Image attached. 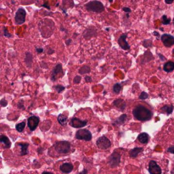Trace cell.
<instances>
[{
    "mask_svg": "<svg viewBox=\"0 0 174 174\" xmlns=\"http://www.w3.org/2000/svg\"><path fill=\"white\" fill-rule=\"evenodd\" d=\"M133 115H134V118L139 122L150 121L153 116L152 111L143 105H136L133 110Z\"/></svg>",
    "mask_w": 174,
    "mask_h": 174,
    "instance_id": "1",
    "label": "cell"
},
{
    "mask_svg": "<svg viewBox=\"0 0 174 174\" xmlns=\"http://www.w3.org/2000/svg\"><path fill=\"white\" fill-rule=\"evenodd\" d=\"M85 7L87 10L94 13H101L105 10L104 4H102L100 1H97V0L90 1L89 3H87L85 4Z\"/></svg>",
    "mask_w": 174,
    "mask_h": 174,
    "instance_id": "2",
    "label": "cell"
},
{
    "mask_svg": "<svg viewBox=\"0 0 174 174\" xmlns=\"http://www.w3.org/2000/svg\"><path fill=\"white\" fill-rule=\"evenodd\" d=\"M54 148L59 154H67L71 150V144L68 141H59L54 144Z\"/></svg>",
    "mask_w": 174,
    "mask_h": 174,
    "instance_id": "3",
    "label": "cell"
},
{
    "mask_svg": "<svg viewBox=\"0 0 174 174\" xmlns=\"http://www.w3.org/2000/svg\"><path fill=\"white\" fill-rule=\"evenodd\" d=\"M121 154L118 153L117 151H114L112 154L110 155L108 158V164L110 167L115 168L120 165L121 163Z\"/></svg>",
    "mask_w": 174,
    "mask_h": 174,
    "instance_id": "4",
    "label": "cell"
},
{
    "mask_svg": "<svg viewBox=\"0 0 174 174\" xmlns=\"http://www.w3.org/2000/svg\"><path fill=\"white\" fill-rule=\"evenodd\" d=\"M92 134L88 129H79L76 133V138L79 140L90 141L92 139Z\"/></svg>",
    "mask_w": 174,
    "mask_h": 174,
    "instance_id": "5",
    "label": "cell"
},
{
    "mask_svg": "<svg viewBox=\"0 0 174 174\" xmlns=\"http://www.w3.org/2000/svg\"><path fill=\"white\" fill-rule=\"evenodd\" d=\"M96 145L101 150H107L111 146V142L106 136H101L97 139Z\"/></svg>",
    "mask_w": 174,
    "mask_h": 174,
    "instance_id": "6",
    "label": "cell"
},
{
    "mask_svg": "<svg viewBox=\"0 0 174 174\" xmlns=\"http://www.w3.org/2000/svg\"><path fill=\"white\" fill-rule=\"evenodd\" d=\"M26 11L23 8L18 9V10L16 13L15 16V22L16 25L24 24L26 21Z\"/></svg>",
    "mask_w": 174,
    "mask_h": 174,
    "instance_id": "7",
    "label": "cell"
},
{
    "mask_svg": "<svg viewBox=\"0 0 174 174\" xmlns=\"http://www.w3.org/2000/svg\"><path fill=\"white\" fill-rule=\"evenodd\" d=\"M63 74H64V71H63V69H62L61 64H57V65H55V67H54V69L53 70L51 80H52L53 82L56 81L57 79H59V78L63 77Z\"/></svg>",
    "mask_w": 174,
    "mask_h": 174,
    "instance_id": "8",
    "label": "cell"
},
{
    "mask_svg": "<svg viewBox=\"0 0 174 174\" xmlns=\"http://www.w3.org/2000/svg\"><path fill=\"white\" fill-rule=\"evenodd\" d=\"M161 40L166 48H170L172 45H174V37L170 34H167V33L162 34L161 37Z\"/></svg>",
    "mask_w": 174,
    "mask_h": 174,
    "instance_id": "9",
    "label": "cell"
},
{
    "mask_svg": "<svg viewBox=\"0 0 174 174\" xmlns=\"http://www.w3.org/2000/svg\"><path fill=\"white\" fill-rule=\"evenodd\" d=\"M40 119L38 117L36 116H32L27 119V126H28L29 129L31 131H34L39 125Z\"/></svg>",
    "mask_w": 174,
    "mask_h": 174,
    "instance_id": "10",
    "label": "cell"
},
{
    "mask_svg": "<svg viewBox=\"0 0 174 174\" xmlns=\"http://www.w3.org/2000/svg\"><path fill=\"white\" fill-rule=\"evenodd\" d=\"M148 170L150 174H162V171L161 166L157 164L155 161H150L149 162V167Z\"/></svg>",
    "mask_w": 174,
    "mask_h": 174,
    "instance_id": "11",
    "label": "cell"
},
{
    "mask_svg": "<svg viewBox=\"0 0 174 174\" xmlns=\"http://www.w3.org/2000/svg\"><path fill=\"white\" fill-rule=\"evenodd\" d=\"M88 124V121L86 120H81V119H78L77 117H72L71 119V122H70V125L71 126L74 128H82L83 127H85Z\"/></svg>",
    "mask_w": 174,
    "mask_h": 174,
    "instance_id": "12",
    "label": "cell"
},
{
    "mask_svg": "<svg viewBox=\"0 0 174 174\" xmlns=\"http://www.w3.org/2000/svg\"><path fill=\"white\" fill-rule=\"evenodd\" d=\"M127 37V33H124V34L121 35L120 37L118 38V44L124 50H128L130 49L129 44L127 43V41L126 40Z\"/></svg>",
    "mask_w": 174,
    "mask_h": 174,
    "instance_id": "13",
    "label": "cell"
},
{
    "mask_svg": "<svg viewBox=\"0 0 174 174\" xmlns=\"http://www.w3.org/2000/svg\"><path fill=\"white\" fill-rule=\"evenodd\" d=\"M60 170L62 172H64V173H70L73 170V165L71 163H70V162L63 163L61 166V167H60Z\"/></svg>",
    "mask_w": 174,
    "mask_h": 174,
    "instance_id": "14",
    "label": "cell"
},
{
    "mask_svg": "<svg viewBox=\"0 0 174 174\" xmlns=\"http://www.w3.org/2000/svg\"><path fill=\"white\" fill-rule=\"evenodd\" d=\"M113 105L114 106H116V108H117L119 110H122V111H123V110L126 109V106H127L126 103L122 100V99H116V100L113 102Z\"/></svg>",
    "mask_w": 174,
    "mask_h": 174,
    "instance_id": "15",
    "label": "cell"
},
{
    "mask_svg": "<svg viewBox=\"0 0 174 174\" xmlns=\"http://www.w3.org/2000/svg\"><path fill=\"white\" fill-rule=\"evenodd\" d=\"M138 140L143 144H146L150 140V136L146 133H142L138 136Z\"/></svg>",
    "mask_w": 174,
    "mask_h": 174,
    "instance_id": "16",
    "label": "cell"
},
{
    "mask_svg": "<svg viewBox=\"0 0 174 174\" xmlns=\"http://www.w3.org/2000/svg\"><path fill=\"white\" fill-rule=\"evenodd\" d=\"M18 145L20 147V155H26L28 154V143H19Z\"/></svg>",
    "mask_w": 174,
    "mask_h": 174,
    "instance_id": "17",
    "label": "cell"
},
{
    "mask_svg": "<svg viewBox=\"0 0 174 174\" xmlns=\"http://www.w3.org/2000/svg\"><path fill=\"white\" fill-rule=\"evenodd\" d=\"M144 149L141 147H136L129 151V155L131 158H136L141 152H143Z\"/></svg>",
    "mask_w": 174,
    "mask_h": 174,
    "instance_id": "18",
    "label": "cell"
},
{
    "mask_svg": "<svg viewBox=\"0 0 174 174\" xmlns=\"http://www.w3.org/2000/svg\"><path fill=\"white\" fill-rule=\"evenodd\" d=\"M163 70L166 72H172L174 71V62L173 61H167L163 65Z\"/></svg>",
    "mask_w": 174,
    "mask_h": 174,
    "instance_id": "19",
    "label": "cell"
},
{
    "mask_svg": "<svg viewBox=\"0 0 174 174\" xmlns=\"http://www.w3.org/2000/svg\"><path fill=\"white\" fill-rule=\"evenodd\" d=\"M0 142L3 144L4 145V147L6 148V149H9V148H10V146H11V143H10V140L9 139V138L7 136H4V135H1V137H0Z\"/></svg>",
    "mask_w": 174,
    "mask_h": 174,
    "instance_id": "20",
    "label": "cell"
},
{
    "mask_svg": "<svg viewBox=\"0 0 174 174\" xmlns=\"http://www.w3.org/2000/svg\"><path fill=\"white\" fill-rule=\"evenodd\" d=\"M127 120V115L126 114H122V116H120L117 119H116V121L114 122L113 125L114 126H120L122 125Z\"/></svg>",
    "mask_w": 174,
    "mask_h": 174,
    "instance_id": "21",
    "label": "cell"
},
{
    "mask_svg": "<svg viewBox=\"0 0 174 174\" xmlns=\"http://www.w3.org/2000/svg\"><path fill=\"white\" fill-rule=\"evenodd\" d=\"M153 59H154V58H153L152 54L150 52H149V51H146V52L144 53V54L143 57H142V63L144 64L146 62H149V61H152Z\"/></svg>",
    "mask_w": 174,
    "mask_h": 174,
    "instance_id": "22",
    "label": "cell"
},
{
    "mask_svg": "<svg viewBox=\"0 0 174 174\" xmlns=\"http://www.w3.org/2000/svg\"><path fill=\"white\" fill-rule=\"evenodd\" d=\"M57 120H58V122H59L61 126H65L67 124V122H68L67 117L65 116V115H63V114L59 115L58 117H57Z\"/></svg>",
    "mask_w": 174,
    "mask_h": 174,
    "instance_id": "23",
    "label": "cell"
},
{
    "mask_svg": "<svg viewBox=\"0 0 174 174\" xmlns=\"http://www.w3.org/2000/svg\"><path fill=\"white\" fill-rule=\"evenodd\" d=\"M173 109V106L172 105H166L162 108V113H166V115H170V114L172 113Z\"/></svg>",
    "mask_w": 174,
    "mask_h": 174,
    "instance_id": "24",
    "label": "cell"
},
{
    "mask_svg": "<svg viewBox=\"0 0 174 174\" xmlns=\"http://www.w3.org/2000/svg\"><path fill=\"white\" fill-rule=\"evenodd\" d=\"M33 60V54L29 52L26 53V59H25V61H26V65H27L28 67H31V66H32Z\"/></svg>",
    "mask_w": 174,
    "mask_h": 174,
    "instance_id": "25",
    "label": "cell"
},
{
    "mask_svg": "<svg viewBox=\"0 0 174 174\" xmlns=\"http://www.w3.org/2000/svg\"><path fill=\"white\" fill-rule=\"evenodd\" d=\"M90 67H89V65H83L82 67H81L79 71H78V72L80 75H85V74H88V73L90 72Z\"/></svg>",
    "mask_w": 174,
    "mask_h": 174,
    "instance_id": "26",
    "label": "cell"
},
{
    "mask_svg": "<svg viewBox=\"0 0 174 174\" xmlns=\"http://www.w3.org/2000/svg\"><path fill=\"white\" fill-rule=\"evenodd\" d=\"M25 127H26V122H22L20 123H18L16 126V129L19 132V133H22L25 129Z\"/></svg>",
    "mask_w": 174,
    "mask_h": 174,
    "instance_id": "27",
    "label": "cell"
},
{
    "mask_svg": "<svg viewBox=\"0 0 174 174\" xmlns=\"http://www.w3.org/2000/svg\"><path fill=\"white\" fill-rule=\"evenodd\" d=\"M122 84H120V83H116L115 85L113 86V91L115 93H119L121 91H122Z\"/></svg>",
    "mask_w": 174,
    "mask_h": 174,
    "instance_id": "28",
    "label": "cell"
},
{
    "mask_svg": "<svg viewBox=\"0 0 174 174\" xmlns=\"http://www.w3.org/2000/svg\"><path fill=\"white\" fill-rule=\"evenodd\" d=\"M161 20H162V22L163 25H169L171 23L170 18H168V17L166 16H165V15L162 17Z\"/></svg>",
    "mask_w": 174,
    "mask_h": 174,
    "instance_id": "29",
    "label": "cell"
},
{
    "mask_svg": "<svg viewBox=\"0 0 174 174\" xmlns=\"http://www.w3.org/2000/svg\"><path fill=\"white\" fill-rule=\"evenodd\" d=\"M54 89H55L57 91V93H61V92H63L64 90H65V87L64 86H62V85H55L54 87Z\"/></svg>",
    "mask_w": 174,
    "mask_h": 174,
    "instance_id": "30",
    "label": "cell"
},
{
    "mask_svg": "<svg viewBox=\"0 0 174 174\" xmlns=\"http://www.w3.org/2000/svg\"><path fill=\"white\" fill-rule=\"evenodd\" d=\"M149 98V95H148V93H145V92H142L140 93V95H139V99H141V100H145Z\"/></svg>",
    "mask_w": 174,
    "mask_h": 174,
    "instance_id": "31",
    "label": "cell"
},
{
    "mask_svg": "<svg viewBox=\"0 0 174 174\" xmlns=\"http://www.w3.org/2000/svg\"><path fill=\"white\" fill-rule=\"evenodd\" d=\"M143 45H144V47H145V48H150L152 46V41L150 40H144V43H143Z\"/></svg>",
    "mask_w": 174,
    "mask_h": 174,
    "instance_id": "32",
    "label": "cell"
},
{
    "mask_svg": "<svg viewBox=\"0 0 174 174\" xmlns=\"http://www.w3.org/2000/svg\"><path fill=\"white\" fill-rule=\"evenodd\" d=\"M81 80H82V77H81V76H76V77H74V79H73V82L75 83V84H78L80 82H81Z\"/></svg>",
    "mask_w": 174,
    "mask_h": 174,
    "instance_id": "33",
    "label": "cell"
},
{
    "mask_svg": "<svg viewBox=\"0 0 174 174\" xmlns=\"http://www.w3.org/2000/svg\"><path fill=\"white\" fill-rule=\"evenodd\" d=\"M0 104H1V106H2V107H5L6 105H8V102L6 101L5 99H2L1 101H0Z\"/></svg>",
    "mask_w": 174,
    "mask_h": 174,
    "instance_id": "34",
    "label": "cell"
},
{
    "mask_svg": "<svg viewBox=\"0 0 174 174\" xmlns=\"http://www.w3.org/2000/svg\"><path fill=\"white\" fill-rule=\"evenodd\" d=\"M4 35L5 37H11V35L9 33L8 30H7V28H6V27H4Z\"/></svg>",
    "mask_w": 174,
    "mask_h": 174,
    "instance_id": "35",
    "label": "cell"
},
{
    "mask_svg": "<svg viewBox=\"0 0 174 174\" xmlns=\"http://www.w3.org/2000/svg\"><path fill=\"white\" fill-rule=\"evenodd\" d=\"M167 152H169L171 154H174V146H170L167 149Z\"/></svg>",
    "mask_w": 174,
    "mask_h": 174,
    "instance_id": "36",
    "label": "cell"
},
{
    "mask_svg": "<svg viewBox=\"0 0 174 174\" xmlns=\"http://www.w3.org/2000/svg\"><path fill=\"white\" fill-rule=\"evenodd\" d=\"M122 11L129 14V13L131 12V9H130V8H127V7H124V8H122Z\"/></svg>",
    "mask_w": 174,
    "mask_h": 174,
    "instance_id": "37",
    "label": "cell"
},
{
    "mask_svg": "<svg viewBox=\"0 0 174 174\" xmlns=\"http://www.w3.org/2000/svg\"><path fill=\"white\" fill-rule=\"evenodd\" d=\"M85 81L86 82H92V78H91V77H89V76H86Z\"/></svg>",
    "mask_w": 174,
    "mask_h": 174,
    "instance_id": "38",
    "label": "cell"
},
{
    "mask_svg": "<svg viewBox=\"0 0 174 174\" xmlns=\"http://www.w3.org/2000/svg\"><path fill=\"white\" fill-rule=\"evenodd\" d=\"M18 107H19V108H21V109H23V108H24V106H23V101H22V100H20V101L19 102V104H18Z\"/></svg>",
    "mask_w": 174,
    "mask_h": 174,
    "instance_id": "39",
    "label": "cell"
},
{
    "mask_svg": "<svg viewBox=\"0 0 174 174\" xmlns=\"http://www.w3.org/2000/svg\"><path fill=\"white\" fill-rule=\"evenodd\" d=\"M36 51L38 54H41V53L44 52V49H42V48H36Z\"/></svg>",
    "mask_w": 174,
    "mask_h": 174,
    "instance_id": "40",
    "label": "cell"
},
{
    "mask_svg": "<svg viewBox=\"0 0 174 174\" xmlns=\"http://www.w3.org/2000/svg\"><path fill=\"white\" fill-rule=\"evenodd\" d=\"M158 54V56L160 57V59H161V60H162V61H166V58H165V57L164 56H162V54Z\"/></svg>",
    "mask_w": 174,
    "mask_h": 174,
    "instance_id": "41",
    "label": "cell"
},
{
    "mask_svg": "<svg viewBox=\"0 0 174 174\" xmlns=\"http://www.w3.org/2000/svg\"><path fill=\"white\" fill-rule=\"evenodd\" d=\"M165 3L167 4H172V3H173V0H166V1H165Z\"/></svg>",
    "mask_w": 174,
    "mask_h": 174,
    "instance_id": "42",
    "label": "cell"
},
{
    "mask_svg": "<svg viewBox=\"0 0 174 174\" xmlns=\"http://www.w3.org/2000/svg\"><path fill=\"white\" fill-rule=\"evenodd\" d=\"M43 6L45 7L46 9H50V7L49 6V4H47V3H44V4H43Z\"/></svg>",
    "mask_w": 174,
    "mask_h": 174,
    "instance_id": "43",
    "label": "cell"
},
{
    "mask_svg": "<svg viewBox=\"0 0 174 174\" xmlns=\"http://www.w3.org/2000/svg\"><path fill=\"white\" fill-rule=\"evenodd\" d=\"M77 174H88V170H87V169H84L82 172H79V173Z\"/></svg>",
    "mask_w": 174,
    "mask_h": 174,
    "instance_id": "44",
    "label": "cell"
},
{
    "mask_svg": "<svg viewBox=\"0 0 174 174\" xmlns=\"http://www.w3.org/2000/svg\"><path fill=\"white\" fill-rule=\"evenodd\" d=\"M153 34H154L155 37H160V34H159V33H157V32H154V33H153Z\"/></svg>",
    "mask_w": 174,
    "mask_h": 174,
    "instance_id": "45",
    "label": "cell"
},
{
    "mask_svg": "<svg viewBox=\"0 0 174 174\" xmlns=\"http://www.w3.org/2000/svg\"><path fill=\"white\" fill-rule=\"evenodd\" d=\"M71 39H68V40H66V42H65V43H66V44L67 45H69L70 44H71Z\"/></svg>",
    "mask_w": 174,
    "mask_h": 174,
    "instance_id": "46",
    "label": "cell"
},
{
    "mask_svg": "<svg viewBox=\"0 0 174 174\" xmlns=\"http://www.w3.org/2000/svg\"><path fill=\"white\" fill-rule=\"evenodd\" d=\"M42 174H54L52 172H44Z\"/></svg>",
    "mask_w": 174,
    "mask_h": 174,
    "instance_id": "47",
    "label": "cell"
},
{
    "mask_svg": "<svg viewBox=\"0 0 174 174\" xmlns=\"http://www.w3.org/2000/svg\"><path fill=\"white\" fill-rule=\"evenodd\" d=\"M43 149H42V148H39V149H38V154H40V153H42V152H43Z\"/></svg>",
    "mask_w": 174,
    "mask_h": 174,
    "instance_id": "48",
    "label": "cell"
},
{
    "mask_svg": "<svg viewBox=\"0 0 174 174\" xmlns=\"http://www.w3.org/2000/svg\"><path fill=\"white\" fill-rule=\"evenodd\" d=\"M171 174H174V169L172 171V173H171Z\"/></svg>",
    "mask_w": 174,
    "mask_h": 174,
    "instance_id": "49",
    "label": "cell"
},
{
    "mask_svg": "<svg viewBox=\"0 0 174 174\" xmlns=\"http://www.w3.org/2000/svg\"><path fill=\"white\" fill-rule=\"evenodd\" d=\"M172 54H173V55H174V49H173V50H172Z\"/></svg>",
    "mask_w": 174,
    "mask_h": 174,
    "instance_id": "50",
    "label": "cell"
},
{
    "mask_svg": "<svg viewBox=\"0 0 174 174\" xmlns=\"http://www.w3.org/2000/svg\"><path fill=\"white\" fill-rule=\"evenodd\" d=\"M172 23H173V25H174V19H173V20H172Z\"/></svg>",
    "mask_w": 174,
    "mask_h": 174,
    "instance_id": "51",
    "label": "cell"
}]
</instances>
